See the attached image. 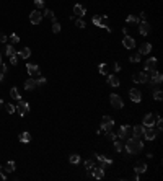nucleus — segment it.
<instances>
[{"label":"nucleus","instance_id":"nucleus-39","mask_svg":"<svg viewBox=\"0 0 163 181\" xmlns=\"http://www.w3.org/2000/svg\"><path fill=\"white\" fill-rule=\"evenodd\" d=\"M129 60H130V62H140V54H139V52H137V54H132L129 57Z\"/></svg>","mask_w":163,"mask_h":181},{"label":"nucleus","instance_id":"nucleus-11","mask_svg":"<svg viewBox=\"0 0 163 181\" xmlns=\"http://www.w3.org/2000/svg\"><path fill=\"white\" fill-rule=\"evenodd\" d=\"M129 98H130V101H134V103H140V100H142L140 90H137V88H132V90L129 91Z\"/></svg>","mask_w":163,"mask_h":181},{"label":"nucleus","instance_id":"nucleus-19","mask_svg":"<svg viewBox=\"0 0 163 181\" xmlns=\"http://www.w3.org/2000/svg\"><path fill=\"white\" fill-rule=\"evenodd\" d=\"M149 52H152V44H150V43H144L140 46V49H139V54L145 56V54H149Z\"/></svg>","mask_w":163,"mask_h":181},{"label":"nucleus","instance_id":"nucleus-38","mask_svg":"<svg viewBox=\"0 0 163 181\" xmlns=\"http://www.w3.org/2000/svg\"><path fill=\"white\" fill-rule=\"evenodd\" d=\"M122 142H119V140H114V150L116 152H122Z\"/></svg>","mask_w":163,"mask_h":181},{"label":"nucleus","instance_id":"nucleus-9","mask_svg":"<svg viewBox=\"0 0 163 181\" xmlns=\"http://www.w3.org/2000/svg\"><path fill=\"white\" fill-rule=\"evenodd\" d=\"M95 157H96V160L100 162V168H103V170H106V167H109V165L113 163V160H109L108 157H105V155L95 154Z\"/></svg>","mask_w":163,"mask_h":181},{"label":"nucleus","instance_id":"nucleus-43","mask_svg":"<svg viewBox=\"0 0 163 181\" xmlns=\"http://www.w3.org/2000/svg\"><path fill=\"white\" fill-rule=\"evenodd\" d=\"M52 31H54V33H59V31H61V25H59L57 21L52 23Z\"/></svg>","mask_w":163,"mask_h":181},{"label":"nucleus","instance_id":"nucleus-18","mask_svg":"<svg viewBox=\"0 0 163 181\" xmlns=\"http://www.w3.org/2000/svg\"><path fill=\"white\" fill-rule=\"evenodd\" d=\"M74 13L77 15V17H85V15H86V10H85V7H83V5H80V3H75Z\"/></svg>","mask_w":163,"mask_h":181},{"label":"nucleus","instance_id":"nucleus-35","mask_svg":"<svg viewBox=\"0 0 163 181\" xmlns=\"http://www.w3.org/2000/svg\"><path fill=\"white\" fill-rule=\"evenodd\" d=\"M5 52H7V56H8V57H10V56H11V54H15V52H17V51H15L13 44H8V46L5 47Z\"/></svg>","mask_w":163,"mask_h":181},{"label":"nucleus","instance_id":"nucleus-36","mask_svg":"<svg viewBox=\"0 0 163 181\" xmlns=\"http://www.w3.org/2000/svg\"><path fill=\"white\" fill-rule=\"evenodd\" d=\"M42 15H46L47 18H51V20H52V23L57 21V20H55V17H54V11H52V10H44V13H42Z\"/></svg>","mask_w":163,"mask_h":181},{"label":"nucleus","instance_id":"nucleus-27","mask_svg":"<svg viewBox=\"0 0 163 181\" xmlns=\"http://www.w3.org/2000/svg\"><path fill=\"white\" fill-rule=\"evenodd\" d=\"M152 96H153V100H157V101H161V98H163V91L160 90V88H157V90H153V91H152Z\"/></svg>","mask_w":163,"mask_h":181},{"label":"nucleus","instance_id":"nucleus-16","mask_svg":"<svg viewBox=\"0 0 163 181\" xmlns=\"http://www.w3.org/2000/svg\"><path fill=\"white\" fill-rule=\"evenodd\" d=\"M26 69H28V74H30V77L34 78L36 75H39V67L36 65V64H28Z\"/></svg>","mask_w":163,"mask_h":181},{"label":"nucleus","instance_id":"nucleus-5","mask_svg":"<svg viewBox=\"0 0 163 181\" xmlns=\"http://www.w3.org/2000/svg\"><path fill=\"white\" fill-rule=\"evenodd\" d=\"M160 132H161L160 129L155 131L153 127H145V129H144V135H145L147 140H155V139H157V135L160 134Z\"/></svg>","mask_w":163,"mask_h":181},{"label":"nucleus","instance_id":"nucleus-46","mask_svg":"<svg viewBox=\"0 0 163 181\" xmlns=\"http://www.w3.org/2000/svg\"><path fill=\"white\" fill-rule=\"evenodd\" d=\"M106 135H108V139H111V140H116V139H118V135H116V134H113L111 131L106 132Z\"/></svg>","mask_w":163,"mask_h":181},{"label":"nucleus","instance_id":"nucleus-44","mask_svg":"<svg viewBox=\"0 0 163 181\" xmlns=\"http://www.w3.org/2000/svg\"><path fill=\"white\" fill-rule=\"evenodd\" d=\"M34 5L38 8H44V0H34Z\"/></svg>","mask_w":163,"mask_h":181},{"label":"nucleus","instance_id":"nucleus-49","mask_svg":"<svg viewBox=\"0 0 163 181\" xmlns=\"http://www.w3.org/2000/svg\"><path fill=\"white\" fill-rule=\"evenodd\" d=\"M140 18H142V21H147V15L145 13H140Z\"/></svg>","mask_w":163,"mask_h":181},{"label":"nucleus","instance_id":"nucleus-42","mask_svg":"<svg viewBox=\"0 0 163 181\" xmlns=\"http://www.w3.org/2000/svg\"><path fill=\"white\" fill-rule=\"evenodd\" d=\"M75 26L77 28H85L86 25H85V21H83L82 18H78V20H75Z\"/></svg>","mask_w":163,"mask_h":181},{"label":"nucleus","instance_id":"nucleus-33","mask_svg":"<svg viewBox=\"0 0 163 181\" xmlns=\"http://www.w3.org/2000/svg\"><path fill=\"white\" fill-rule=\"evenodd\" d=\"M98 70H100L101 75H108V65H106V64H100V65H98Z\"/></svg>","mask_w":163,"mask_h":181},{"label":"nucleus","instance_id":"nucleus-13","mask_svg":"<svg viewBox=\"0 0 163 181\" xmlns=\"http://www.w3.org/2000/svg\"><path fill=\"white\" fill-rule=\"evenodd\" d=\"M122 46H124L126 49H134V47H136V39L130 38V36H124V39H122Z\"/></svg>","mask_w":163,"mask_h":181},{"label":"nucleus","instance_id":"nucleus-25","mask_svg":"<svg viewBox=\"0 0 163 181\" xmlns=\"http://www.w3.org/2000/svg\"><path fill=\"white\" fill-rule=\"evenodd\" d=\"M108 83L111 87H119L121 82H119V78L116 77V75H108Z\"/></svg>","mask_w":163,"mask_h":181},{"label":"nucleus","instance_id":"nucleus-6","mask_svg":"<svg viewBox=\"0 0 163 181\" xmlns=\"http://www.w3.org/2000/svg\"><path fill=\"white\" fill-rule=\"evenodd\" d=\"M149 75H147V72H136V74L132 75V80L136 83H147L149 82Z\"/></svg>","mask_w":163,"mask_h":181},{"label":"nucleus","instance_id":"nucleus-7","mask_svg":"<svg viewBox=\"0 0 163 181\" xmlns=\"http://www.w3.org/2000/svg\"><path fill=\"white\" fill-rule=\"evenodd\" d=\"M161 82H163V75L160 74V72L153 70L152 77L149 78V82H147V83H150V85H158V83H161Z\"/></svg>","mask_w":163,"mask_h":181},{"label":"nucleus","instance_id":"nucleus-21","mask_svg":"<svg viewBox=\"0 0 163 181\" xmlns=\"http://www.w3.org/2000/svg\"><path fill=\"white\" fill-rule=\"evenodd\" d=\"M17 56H18V57H21V59H28L31 56V49H30V47H23L21 51L17 52Z\"/></svg>","mask_w":163,"mask_h":181},{"label":"nucleus","instance_id":"nucleus-26","mask_svg":"<svg viewBox=\"0 0 163 181\" xmlns=\"http://www.w3.org/2000/svg\"><path fill=\"white\" fill-rule=\"evenodd\" d=\"M144 129H145L144 126H134L132 127V134L136 135V137H140V135L144 134Z\"/></svg>","mask_w":163,"mask_h":181},{"label":"nucleus","instance_id":"nucleus-29","mask_svg":"<svg viewBox=\"0 0 163 181\" xmlns=\"http://www.w3.org/2000/svg\"><path fill=\"white\" fill-rule=\"evenodd\" d=\"M10 95L13 96V98L17 100V101H20V100H21V96H20V91H18V88H17V87H11V90H10Z\"/></svg>","mask_w":163,"mask_h":181},{"label":"nucleus","instance_id":"nucleus-17","mask_svg":"<svg viewBox=\"0 0 163 181\" xmlns=\"http://www.w3.org/2000/svg\"><path fill=\"white\" fill-rule=\"evenodd\" d=\"M139 33H140L142 36H147L150 33V25H149V21H142V23H139Z\"/></svg>","mask_w":163,"mask_h":181},{"label":"nucleus","instance_id":"nucleus-32","mask_svg":"<svg viewBox=\"0 0 163 181\" xmlns=\"http://www.w3.org/2000/svg\"><path fill=\"white\" fill-rule=\"evenodd\" d=\"M69 162L72 163V165H77V163H80V155H77V154H74V155H70V158H69Z\"/></svg>","mask_w":163,"mask_h":181},{"label":"nucleus","instance_id":"nucleus-37","mask_svg":"<svg viewBox=\"0 0 163 181\" xmlns=\"http://www.w3.org/2000/svg\"><path fill=\"white\" fill-rule=\"evenodd\" d=\"M34 80H36V87H44L46 82H47L44 77H39V78H34Z\"/></svg>","mask_w":163,"mask_h":181},{"label":"nucleus","instance_id":"nucleus-12","mask_svg":"<svg viewBox=\"0 0 163 181\" xmlns=\"http://www.w3.org/2000/svg\"><path fill=\"white\" fill-rule=\"evenodd\" d=\"M142 126L144 127H155V116L152 113H149V114L144 116V122H142Z\"/></svg>","mask_w":163,"mask_h":181},{"label":"nucleus","instance_id":"nucleus-2","mask_svg":"<svg viewBox=\"0 0 163 181\" xmlns=\"http://www.w3.org/2000/svg\"><path fill=\"white\" fill-rule=\"evenodd\" d=\"M91 21H93V25L95 26H100V28H106V30H108L109 31V33H111V28L108 26V25H106V15H103V17H100V15H95V17L93 18H91Z\"/></svg>","mask_w":163,"mask_h":181},{"label":"nucleus","instance_id":"nucleus-10","mask_svg":"<svg viewBox=\"0 0 163 181\" xmlns=\"http://www.w3.org/2000/svg\"><path fill=\"white\" fill-rule=\"evenodd\" d=\"M41 20H42V13L39 10H34V11H31V13H30V21L33 23V25H39Z\"/></svg>","mask_w":163,"mask_h":181},{"label":"nucleus","instance_id":"nucleus-41","mask_svg":"<svg viewBox=\"0 0 163 181\" xmlns=\"http://www.w3.org/2000/svg\"><path fill=\"white\" fill-rule=\"evenodd\" d=\"M17 43H20V38H18V34H11L10 36V44H17Z\"/></svg>","mask_w":163,"mask_h":181},{"label":"nucleus","instance_id":"nucleus-50","mask_svg":"<svg viewBox=\"0 0 163 181\" xmlns=\"http://www.w3.org/2000/svg\"><path fill=\"white\" fill-rule=\"evenodd\" d=\"M0 64H2V54H0Z\"/></svg>","mask_w":163,"mask_h":181},{"label":"nucleus","instance_id":"nucleus-28","mask_svg":"<svg viewBox=\"0 0 163 181\" xmlns=\"http://www.w3.org/2000/svg\"><path fill=\"white\" fill-rule=\"evenodd\" d=\"M5 173H11V171H15V162H7V165L2 168Z\"/></svg>","mask_w":163,"mask_h":181},{"label":"nucleus","instance_id":"nucleus-3","mask_svg":"<svg viewBox=\"0 0 163 181\" xmlns=\"http://www.w3.org/2000/svg\"><path fill=\"white\" fill-rule=\"evenodd\" d=\"M15 111H17L18 114L23 118L25 114H28V113H30V104H28L26 101H23V100H20V101H18V104L15 106Z\"/></svg>","mask_w":163,"mask_h":181},{"label":"nucleus","instance_id":"nucleus-1","mask_svg":"<svg viewBox=\"0 0 163 181\" xmlns=\"http://www.w3.org/2000/svg\"><path fill=\"white\" fill-rule=\"evenodd\" d=\"M144 148V142L140 140V137H130V139H127V142H126V152L127 154H130V155H134V154H139V152Z\"/></svg>","mask_w":163,"mask_h":181},{"label":"nucleus","instance_id":"nucleus-22","mask_svg":"<svg viewBox=\"0 0 163 181\" xmlns=\"http://www.w3.org/2000/svg\"><path fill=\"white\" fill-rule=\"evenodd\" d=\"M34 88H36V80H34L33 77L28 78L26 82H25V90L30 91V90H34Z\"/></svg>","mask_w":163,"mask_h":181},{"label":"nucleus","instance_id":"nucleus-8","mask_svg":"<svg viewBox=\"0 0 163 181\" xmlns=\"http://www.w3.org/2000/svg\"><path fill=\"white\" fill-rule=\"evenodd\" d=\"M109 101H111V106L116 108V110H121L122 108V100H121V96L116 95V93H113L109 96Z\"/></svg>","mask_w":163,"mask_h":181},{"label":"nucleus","instance_id":"nucleus-40","mask_svg":"<svg viewBox=\"0 0 163 181\" xmlns=\"http://www.w3.org/2000/svg\"><path fill=\"white\" fill-rule=\"evenodd\" d=\"M10 62H11V65H17V64H18V56H17V52L10 56Z\"/></svg>","mask_w":163,"mask_h":181},{"label":"nucleus","instance_id":"nucleus-47","mask_svg":"<svg viewBox=\"0 0 163 181\" xmlns=\"http://www.w3.org/2000/svg\"><path fill=\"white\" fill-rule=\"evenodd\" d=\"M5 41H7V36L3 33H0V43H5Z\"/></svg>","mask_w":163,"mask_h":181},{"label":"nucleus","instance_id":"nucleus-20","mask_svg":"<svg viewBox=\"0 0 163 181\" xmlns=\"http://www.w3.org/2000/svg\"><path fill=\"white\" fill-rule=\"evenodd\" d=\"M134 170H136L137 175H140V173H145V171H147V163H145V162H137Z\"/></svg>","mask_w":163,"mask_h":181},{"label":"nucleus","instance_id":"nucleus-51","mask_svg":"<svg viewBox=\"0 0 163 181\" xmlns=\"http://www.w3.org/2000/svg\"><path fill=\"white\" fill-rule=\"evenodd\" d=\"M0 104H3V100H0Z\"/></svg>","mask_w":163,"mask_h":181},{"label":"nucleus","instance_id":"nucleus-31","mask_svg":"<svg viewBox=\"0 0 163 181\" xmlns=\"http://www.w3.org/2000/svg\"><path fill=\"white\" fill-rule=\"evenodd\" d=\"M5 74H7V65L5 64H0V82H3V77H5Z\"/></svg>","mask_w":163,"mask_h":181},{"label":"nucleus","instance_id":"nucleus-15","mask_svg":"<svg viewBox=\"0 0 163 181\" xmlns=\"http://www.w3.org/2000/svg\"><path fill=\"white\" fill-rule=\"evenodd\" d=\"M90 176H93L95 179H103V178H105V170H103V168H100V167H95Z\"/></svg>","mask_w":163,"mask_h":181},{"label":"nucleus","instance_id":"nucleus-30","mask_svg":"<svg viewBox=\"0 0 163 181\" xmlns=\"http://www.w3.org/2000/svg\"><path fill=\"white\" fill-rule=\"evenodd\" d=\"M126 21H127V23H134V25H139V23H140V20H139V17H136V15H129Z\"/></svg>","mask_w":163,"mask_h":181},{"label":"nucleus","instance_id":"nucleus-23","mask_svg":"<svg viewBox=\"0 0 163 181\" xmlns=\"http://www.w3.org/2000/svg\"><path fill=\"white\" fill-rule=\"evenodd\" d=\"M130 131V127L129 126H121V129H119V132H118V137L119 139H126L127 137V132Z\"/></svg>","mask_w":163,"mask_h":181},{"label":"nucleus","instance_id":"nucleus-4","mask_svg":"<svg viewBox=\"0 0 163 181\" xmlns=\"http://www.w3.org/2000/svg\"><path fill=\"white\" fill-rule=\"evenodd\" d=\"M114 127V119L111 118V116H105V118H101V131L108 132Z\"/></svg>","mask_w":163,"mask_h":181},{"label":"nucleus","instance_id":"nucleus-24","mask_svg":"<svg viewBox=\"0 0 163 181\" xmlns=\"http://www.w3.org/2000/svg\"><path fill=\"white\" fill-rule=\"evenodd\" d=\"M20 142H23V144H28V142H30V140H31V134H30V132H21V134H20Z\"/></svg>","mask_w":163,"mask_h":181},{"label":"nucleus","instance_id":"nucleus-45","mask_svg":"<svg viewBox=\"0 0 163 181\" xmlns=\"http://www.w3.org/2000/svg\"><path fill=\"white\" fill-rule=\"evenodd\" d=\"M5 108H7V113H10V114H11V113H15V104H10L8 103Z\"/></svg>","mask_w":163,"mask_h":181},{"label":"nucleus","instance_id":"nucleus-34","mask_svg":"<svg viewBox=\"0 0 163 181\" xmlns=\"http://www.w3.org/2000/svg\"><path fill=\"white\" fill-rule=\"evenodd\" d=\"M85 168L88 170V173L91 175V171H93V168H95V162H91V160H86V162H85Z\"/></svg>","mask_w":163,"mask_h":181},{"label":"nucleus","instance_id":"nucleus-48","mask_svg":"<svg viewBox=\"0 0 163 181\" xmlns=\"http://www.w3.org/2000/svg\"><path fill=\"white\" fill-rule=\"evenodd\" d=\"M114 70L119 72V70H121V65H119V64H114Z\"/></svg>","mask_w":163,"mask_h":181},{"label":"nucleus","instance_id":"nucleus-52","mask_svg":"<svg viewBox=\"0 0 163 181\" xmlns=\"http://www.w3.org/2000/svg\"><path fill=\"white\" fill-rule=\"evenodd\" d=\"M0 173H2V165H0Z\"/></svg>","mask_w":163,"mask_h":181},{"label":"nucleus","instance_id":"nucleus-14","mask_svg":"<svg viewBox=\"0 0 163 181\" xmlns=\"http://www.w3.org/2000/svg\"><path fill=\"white\" fill-rule=\"evenodd\" d=\"M155 69H157V59H155V57L147 59V62H145V70L152 74V72H153Z\"/></svg>","mask_w":163,"mask_h":181}]
</instances>
